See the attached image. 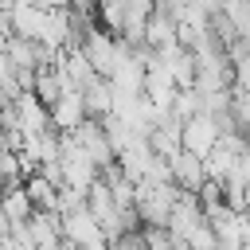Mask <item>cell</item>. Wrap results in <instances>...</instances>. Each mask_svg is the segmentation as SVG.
Returning <instances> with one entry per match:
<instances>
[{"label":"cell","mask_w":250,"mask_h":250,"mask_svg":"<svg viewBox=\"0 0 250 250\" xmlns=\"http://www.w3.org/2000/svg\"><path fill=\"white\" fill-rule=\"evenodd\" d=\"M242 137H246V141H250V121H246V125H242Z\"/></svg>","instance_id":"obj_13"},{"label":"cell","mask_w":250,"mask_h":250,"mask_svg":"<svg viewBox=\"0 0 250 250\" xmlns=\"http://www.w3.org/2000/svg\"><path fill=\"white\" fill-rule=\"evenodd\" d=\"M78 90H82V105H86L90 117L109 113V78H105V74H90Z\"/></svg>","instance_id":"obj_10"},{"label":"cell","mask_w":250,"mask_h":250,"mask_svg":"<svg viewBox=\"0 0 250 250\" xmlns=\"http://www.w3.org/2000/svg\"><path fill=\"white\" fill-rule=\"evenodd\" d=\"M0 211H4L8 223L27 219V215L35 211V207H31V195H27V188H23V180H8V184H0Z\"/></svg>","instance_id":"obj_7"},{"label":"cell","mask_w":250,"mask_h":250,"mask_svg":"<svg viewBox=\"0 0 250 250\" xmlns=\"http://www.w3.org/2000/svg\"><path fill=\"white\" fill-rule=\"evenodd\" d=\"M191 4H199V8L211 16V12H219V4H223V0H191Z\"/></svg>","instance_id":"obj_12"},{"label":"cell","mask_w":250,"mask_h":250,"mask_svg":"<svg viewBox=\"0 0 250 250\" xmlns=\"http://www.w3.org/2000/svg\"><path fill=\"white\" fill-rule=\"evenodd\" d=\"M148 145L156 156H172L180 148V117H172V113L156 117V125L148 129Z\"/></svg>","instance_id":"obj_8"},{"label":"cell","mask_w":250,"mask_h":250,"mask_svg":"<svg viewBox=\"0 0 250 250\" xmlns=\"http://www.w3.org/2000/svg\"><path fill=\"white\" fill-rule=\"evenodd\" d=\"M23 188H27V195H31V207H47V211H55L59 184H51L43 172H27V176H23Z\"/></svg>","instance_id":"obj_11"},{"label":"cell","mask_w":250,"mask_h":250,"mask_svg":"<svg viewBox=\"0 0 250 250\" xmlns=\"http://www.w3.org/2000/svg\"><path fill=\"white\" fill-rule=\"evenodd\" d=\"M74 141H78V148L98 164V168H105V164H113V145H109V137H105V129H102V121L98 117H82L74 129H66Z\"/></svg>","instance_id":"obj_3"},{"label":"cell","mask_w":250,"mask_h":250,"mask_svg":"<svg viewBox=\"0 0 250 250\" xmlns=\"http://www.w3.org/2000/svg\"><path fill=\"white\" fill-rule=\"evenodd\" d=\"M12 105H16V125H20V133H43V129H51L47 105L35 98V90H20V94L12 98Z\"/></svg>","instance_id":"obj_6"},{"label":"cell","mask_w":250,"mask_h":250,"mask_svg":"<svg viewBox=\"0 0 250 250\" xmlns=\"http://www.w3.org/2000/svg\"><path fill=\"white\" fill-rule=\"evenodd\" d=\"M172 39H176V20H172L164 8L152 4V12L145 16V43L156 51V47H164V43H172Z\"/></svg>","instance_id":"obj_9"},{"label":"cell","mask_w":250,"mask_h":250,"mask_svg":"<svg viewBox=\"0 0 250 250\" xmlns=\"http://www.w3.org/2000/svg\"><path fill=\"white\" fill-rule=\"evenodd\" d=\"M164 160H168V176H172V184H176V188H188V191H195V188L207 180V172H203V156L188 152L184 145H180L172 156H164Z\"/></svg>","instance_id":"obj_5"},{"label":"cell","mask_w":250,"mask_h":250,"mask_svg":"<svg viewBox=\"0 0 250 250\" xmlns=\"http://www.w3.org/2000/svg\"><path fill=\"white\" fill-rule=\"evenodd\" d=\"M59 223H62V242L90 246V250H98V246H109V238H105V230L98 227V219L90 215V207H74V211L59 215Z\"/></svg>","instance_id":"obj_2"},{"label":"cell","mask_w":250,"mask_h":250,"mask_svg":"<svg viewBox=\"0 0 250 250\" xmlns=\"http://www.w3.org/2000/svg\"><path fill=\"white\" fill-rule=\"evenodd\" d=\"M47 117H51V129L55 133H66L74 129L82 117H86V105H82V90L78 86H62V94L47 105Z\"/></svg>","instance_id":"obj_4"},{"label":"cell","mask_w":250,"mask_h":250,"mask_svg":"<svg viewBox=\"0 0 250 250\" xmlns=\"http://www.w3.org/2000/svg\"><path fill=\"white\" fill-rule=\"evenodd\" d=\"M215 141H219V117H215V113L195 109L191 117H184V121H180V145H184L188 152L207 156Z\"/></svg>","instance_id":"obj_1"}]
</instances>
